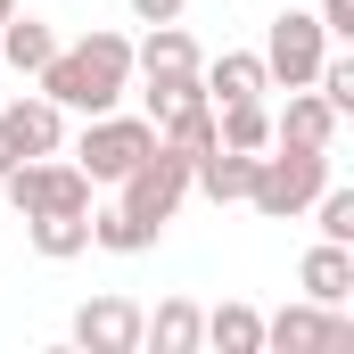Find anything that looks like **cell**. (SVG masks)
I'll return each mask as SVG.
<instances>
[{
	"label": "cell",
	"mask_w": 354,
	"mask_h": 354,
	"mask_svg": "<svg viewBox=\"0 0 354 354\" xmlns=\"http://www.w3.org/2000/svg\"><path fill=\"white\" fill-rule=\"evenodd\" d=\"M33 83L50 91L66 115H99V107H115V99L132 91V41H124L115 25H91L83 41H58V58H50Z\"/></svg>",
	"instance_id": "cell-1"
},
{
	"label": "cell",
	"mask_w": 354,
	"mask_h": 354,
	"mask_svg": "<svg viewBox=\"0 0 354 354\" xmlns=\"http://www.w3.org/2000/svg\"><path fill=\"white\" fill-rule=\"evenodd\" d=\"M330 181V149H297V140H272L256 157V181H248V206L264 223H297Z\"/></svg>",
	"instance_id": "cell-2"
},
{
	"label": "cell",
	"mask_w": 354,
	"mask_h": 354,
	"mask_svg": "<svg viewBox=\"0 0 354 354\" xmlns=\"http://www.w3.org/2000/svg\"><path fill=\"white\" fill-rule=\"evenodd\" d=\"M149 149H157V124H149V115H115V107L83 115V132H75V165L91 174V189H99V181L115 189Z\"/></svg>",
	"instance_id": "cell-3"
},
{
	"label": "cell",
	"mask_w": 354,
	"mask_h": 354,
	"mask_svg": "<svg viewBox=\"0 0 354 354\" xmlns=\"http://www.w3.org/2000/svg\"><path fill=\"white\" fill-rule=\"evenodd\" d=\"M0 189L17 214H91V174L75 157H17L0 174Z\"/></svg>",
	"instance_id": "cell-4"
},
{
	"label": "cell",
	"mask_w": 354,
	"mask_h": 354,
	"mask_svg": "<svg viewBox=\"0 0 354 354\" xmlns=\"http://www.w3.org/2000/svg\"><path fill=\"white\" fill-rule=\"evenodd\" d=\"M115 189H124L115 206H124L132 223H149V231H165V223L181 214V198H189V157H174V149L157 140V149H149V157H140L132 174L115 181Z\"/></svg>",
	"instance_id": "cell-5"
},
{
	"label": "cell",
	"mask_w": 354,
	"mask_h": 354,
	"mask_svg": "<svg viewBox=\"0 0 354 354\" xmlns=\"http://www.w3.org/2000/svg\"><path fill=\"white\" fill-rule=\"evenodd\" d=\"M322 58H330L322 17H313V8H280V17H272V33H264V75H272V91L313 83V66H322Z\"/></svg>",
	"instance_id": "cell-6"
},
{
	"label": "cell",
	"mask_w": 354,
	"mask_h": 354,
	"mask_svg": "<svg viewBox=\"0 0 354 354\" xmlns=\"http://www.w3.org/2000/svg\"><path fill=\"white\" fill-rule=\"evenodd\" d=\"M264 346L272 354H330V346H354V313L346 305H280L264 322Z\"/></svg>",
	"instance_id": "cell-7"
},
{
	"label": "cell",
	"mask_w": 354,
	"mask_h": 354,
	"mask_svg": "<svg viewBox=\"0 0 354 354\" xmlns=\"http://www.w3.org/2000/svg\"><path fill=\"white\" fill-rule=\"evenodd\" d=\"M0 124H8L17 157H58V149H66V107H58L50 91H25V99H8V107H0Z\"/></svg>",
	"instance_id": "cell-8"
},
{
	"label": "cell",
	"mask_w": 354,
	"mask_h": 354,
	"mask_svg": "<svg viewBox=\"0 0 354 354\" xmlns=\"http://www.w3.org/2000/svg\"><path fill=\"white\" fill-rule=\"evenodd\" d=\"M75 346L83 354H140V305L132 297H91L75 313Z\"/></svg>",
	"instance_id": "cell-9"
},
{
	"label": "cell",
	"mask_w": 354,
	"mask_h": 354,
	"mask_svg": "<svg viewBox=\"0 0 354 354\" xmlns=\"http://www.w3.org/2000/svg\"><path fill=\"white\" fill-rule=\"evenodd\" d=\"M297 288L313 305H354V248L346 239H313L305 264H297Z\"/></svg>",
	"instance_id": "cell-10"
},
{
	"label": "cell",
	"mask_w": 354,
	"mask_h": 354,
	"mask_svg": "<svg viewBox=\"0 0 354 354\" xmlns=\"http://www.w3.org/2000/svg\"><path fill=\"white\" fill-rule=\"evenodd\" d=\"M338 124H346V115H338L322 91H313V83H297V91H288V107L272 115V140H297V149H330V140H338Z\"/></svg>",
	"instance_id": "cell-11"
},
{
	"label": "cell",
	"mask_w": 354,
	"mask_h": 354,
	"mask_svg": "<svg viewBox=\"0 0 354 354\" xmlns=\"http://www.w3.org/2000/svg\"><path fill=\"white\" fill-rule=\"evenodd\" d=\"M256 157H264V149H223V140H214V149H206V157L189 165V189H206L214 206H248V181H256Z\"/></svg>",
	"instance_id": "cell-12"
},
{
	"label": "cell",
	"mask_w": 354,
	"mask_h": 354,
	"mask_svg": "<svg viewBox=\"0 0 354 354\" xmlns=\"http://www.w3.org/2000/svg\"><path fill=\"white\" fill-rule=\"evenodd\" d=\"M140 346H157V354H198V346H206V305L165 297L157 313H140Z\"/></svg>",
	"instance_id": "cell-13"
},
{
	"label": "cell",
	"mask_w": 354,
	"mask_h": 354,
	"mask_svg": "<svg viewBox=\"0 0 354 354\" xmlns=\"http://www.w3.org/2000/svg\"><path fill=\"white\" fill-rule=\"evenodd\" d=\"M198 83H206V99H264L272 75L264 50H223V58H198Z\"/></svg>",
	"instance_id": "cell-14"
},
{
	"label": "cell",
	"mask_w": 354,
	"mask_h": 354,
	"mask_svg": "<svg viewBox=\"0 0 354 354\" xmlns=\"http://www.w3.org/2000/svg\"><path fill=\"white\" fill-rule=\"evenodd\" d=\"M157 140H165L174 157H189V165H198V157L214 149V99L198 91V99H181V107H165V115H157Z\"/></svg>",
	"instance_id": "cell-15"
},
{
	"label": "cell",
	"mask_w": 354,
	"mask_h": 354,
	"mask_svg": "<svg viewBox=\"0 0 354 354\" xmlns=\"http://www.w3.org/2000/svg\"><path fill=\"white\" fill-rule=\"evenodd\" d=\"M50 58H58V33L41 17H8L0 25V75H41Z\"/></svg>",
	"instance_id": "cell-16"
},
{
	"label": "cell",
	"mask_w": 354,
	"mask_h": 354,
	"mask_svg": "<svg viewBox=\"0 0 354 354\" xmlns=\"http://www.w3.org/2000/svg\"><path fill=\"white\" fill-rule=\"evenodd\" d=\"M25 239L41 264H75L91 248V214H25Z\"/></svg>",
	"instance_id": "cell-17"
},
{
	"label": "cell",
	"mask_w": 354,
	"mask_h": 354,
	"mask_svg": "<svg viewBox=\"0 0 354 354\" xmlns=\"http://www.w3.org/2000/svg\"><path fill=\"white\" fill-rule=\"evenodd\" d=\"M206 346H214V354H264V313L239 305V297L214 305V313H206Z\"/></svg>",
	"instance_id": "cell-18"
},
{
	"label": "cell",
	"mask_w": 354,
	"mask_h": 354,
	"mask_svg": "<svg viewBox=\"0 0 354 354\" xmlns=\"http://www.w3.org/2000/svg\"><path fill=\"white\" fill-rule=\"evenodd\" d=\"M214 140H223V149H272L264 99H214Z\"/></svg>",
	"instance_id": "cell-19"
},
{
	"label": "cell",
	"mask_w": 354,
	"mask_h": 354,
	"mask_svg": "<svg viewBox=\"0 0 354 354\" xmlns=\"http://www.w3.org/2000/svg\"><path fill=\"white\" fill-rule=\"evenodd\" d=\"M91 248H107V256H149V248H157V231H149V223H132L124 206H91Z\"/></svg>",
	"instance_id": "cell-20"
},
{
	"label": "cell",
	"mask_w": 354,
	"mask_h": 354,
	"mask_svg": "<svg viewBox=\"0 0 354 354\" xmlns=\"http://www.w3.org/2000/svg\"><path fill=\"white\" fill-rule=\"evenodd\" d=\"M305 214H313V231H322V239H346V248H354V189L322 181V198H313Z\"/></svg>",
	"instance_id": "cell-21"
},
{
	"label": "cell",
	"mask_w": 354,
	"mask_h": 354,
	"mask_svg": "<svg viewBox=\"0 0 354 354\" xmlns=\"http://www.w3.org/2000/svg\"><path fill=\"white\" fill-rule=\"evenodd\" d=\"M313 17H322V33H330V41H354V0H322Z\"/></svg>",
	"instance_id": "cell-22"
},
{
	"label": "cell",
	"mask_w": 354,
	"mask_h": 354,
	"mask_svg": "<svg viewBox=\"0 0 354 354\" xmlns=\"http://www.w3.org/2000/svg\"><path fill=\"white\" fill-rule=\"evenodd\" d=\"M181 8H189V0H132L140 25H181Z\"/></svg>",
	"instance_id": "cell-23"
},
{
	"label": "cell",
	"mask_w": 354,
	"mask_h": 354,
	"mask_svg": "<svg viewBox=\"0 0 354 354\" xmlns=\"http://www.w3.org/2000/svg\"><path fill=\"white\" fill-rule=\"evenodd\" d=\"M8 165H17V140H8V124H0V174H8Z\"/></svg>",
	"instance_id": "cell-24"
},
{
	"label": "cell",
	"mask_w": 354,
	"mask_h": 354,
	"mask_svg": "<svg viewBox=\"0 0 354 354\" xmlns=\"http://www.w3.org/2000/svg\"><path fill=\"white\" fill-rule=\"evenodd\" d=\"M8 17H17V0H0V25H8Z\"/></svg>",
	"instance_id": "cell-25"
}]
</instances>
